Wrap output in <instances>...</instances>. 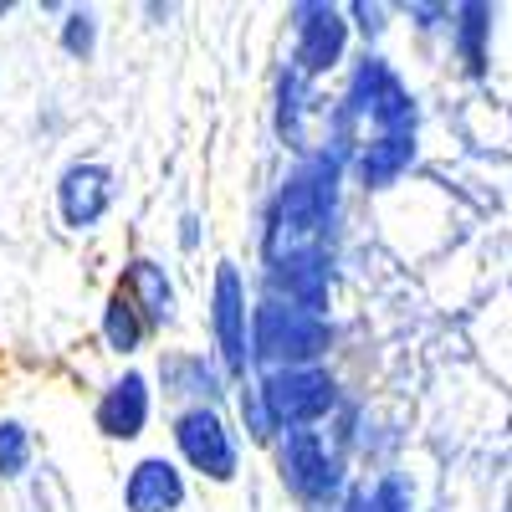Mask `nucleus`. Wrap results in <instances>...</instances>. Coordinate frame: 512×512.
<instances>
[{"mask_svg":"<svg viewBox=\"0 0 512 512\" xmlns=\"http://www.w3.org/2000/svg\"><path fill=\"white\" fill-rule=\"evenodd\" d=\"M118 292L134 303V313L144 318V328H164L169 318H175V282L164 277V267L154 262V256H134Z\"/></svg>","mask_w":512,"mask_h":512,"instance_id":"nucleus-13","label":"nucleus"},{"mask_svg":"<svg viewBox=\"0 0 512 512\" xmlns=\"http://www.w3.org/2000/svg\"><path fill=\"white\" fill-rule=\"evenodd\" d=\"M93 41H98V16L93 11H72L62 21V52L67 57H93Z\"/></svg>","mask_w":512,"mask_h":512,"instance_id":"nucleus-21","label":"nucleus"},{"mask_svg":"<svg viewBox=\"0 0 512 512\" xmlns=\"http://www.w3.org/2000/svg\"><path fill=\"white\" fill-rule=\"evenodd\" d=\"M333 200H338V154L303 159L272 205L267 251L277 256V251H297V246H318V236L333 221Z\"/></svg>","mask_w":512,"mask_h":512,"instance_id":"nucleus-1","label":"nucleus"},{"mask_svg":"<svg viewBox=\"0 0 512 512\" xmlns=\"http://www.w3.org/2000/svg\"><path fill=\"white\" fill-rule=\"evenodd\" d=\"M349 118H369L374 134H415V98L384 57H364L349 82Z\"/></svg>","mask_w":512,"mask_h":512,"instance_id":"nucleus-5","label":"nucleus"},{"mask_svg":"<svg viewBox=\"0 0 512 512\" xmlns=\"http://www.w3.org/2000/svg\"><path fill=\"white\" fill-rule=\"evenodd\" d=\"M246 282L231 262L216 267V292H210V333H216V349H221V364L231 374H246L251 354H246Z\"/></svg>","mask_w":512,"mask_h":512,"instance_id":"nucleus-9","label":"nucleus"},{"mask_svg":"<svg viewBox=\"0 0 512 512\" xmlns=\"http://www.w3.org/2000/svg\"><path fill=\"white\" fill-rule=\"evenodd\" d=\"M292 67L303 77H323L344 62V47H349V21L338 6H323V0H308V6H292Z\"/></svg>","mask_w":512,"mask_h":512,"instance_id":"nucleus-6","label":"nucleus"},{"mask_svg":"<svg viewBox=\"0 0 512 512\" xmlns=\"http://www.w3.org/2000/svg\"><path fill=\"white\" fill-rule=\"evenodd\" d=\"M113 205V175L103 164H67L57 180V210L72 231H93Z\"/></svg>","mask_w":512,"mask_h":512,"instance_id":"nucleus-10","label":"nucleus"},{"mask_svg":"<svg viewBox=\"0 0 512 512\" xmlns=\"http://www.w3.org/2000/svg\"><path fill=\"white\" fill-rule=\"evenodd\" d=\"M415 164V134H374L359 154V180L369 190H390Z\"/></svg>","mask_w":512,"mask_h":512,"instance_id":"nucleus-14","label":"nucleus"},{"mask_svg":"<svg viewBox=\"0 0 512 512\" xmlns=\"http://www.w3.org/2000/svg\"><path fill=\"white\" fill-rule=\"evenodd\" d=\"M303 88H308V77L297 72V67H287L282 82H277V134H282L292 149H303V113H308Z\"/></svg>","mask_w":512,"mask_h":512,"instance_id":"nucleus-17","label":"nucleus"},{"mask_svg":"<svg viewBox=\"0 0 512 512\" xmlns=\"http://www.w3.org/2000/svg\"><path fill=\"white\" fill-rule=\"evenodd\" d=\"M175 446L200 477H210V482L236 477V436L226 431V420L210 405H190L175 415Z\"/></svg>","mask_w":512,"mask_h":512,"instance_id":"nucleus-7","label":"nucleus"},{"mask_svg":"<svg viewBox=\"0 0 512 512\" xmlns=\"http://www.w3.org/2000/svg\"><path fill=\"white\" fill-rule=\"evenodd\" d=\"M31 461V436L21 420H0V477H21Z\"/></svg>","mask_w":512,"mask_h":512,"instance_id":"nucleus-20","label":"nucleus"},{"mask_svg":"<svg viewBox=\"0 0 512 512\" xmlns=\"http://www.w3.org/2000/svg\"><path fill=\"white\" fill-rule=\"evenodd\" d=\"M144 318L134 313V303H128L123 292H113L108 297V308H103V338H108V349L113 354H134L139 344H144Z\"/></svg>","mask_w":512,"mask_h":512,"instance_id":"nucleus-18","label":"nucleus"},{"mask_svg":"<svg viewBox=\"0 0 512 512\" xmlns=\"http://www.w3.org/2000/svg\"><path fill=\"white\" fill-rule=\"evenodd\" d=\"M349 16H359L364 36H379V31H384V11H379V6H354Z\"/></svg>","mask_w":512,"mask_h":512,"instance_id":"nucleus-22","label":"nucleus"},{"mask_svg":"<svg viewBox=\"0 0 512 512\" xmlns=\"http://www.w3.org/2000/svg\"><path fill=\"white\" fill-rule=\"evenodd\" d=\"M487 36H492V6H456L451 11V41L461 67L482 77L487 72Z\"/></svg>","mask_w":512,"mask_h":512,"instance_id":"nucleus-15","label":"nucleus"},{"mask_svg":"<svg viewBox=\"0 0 512 512\" xmlns=\"http://www.w3.org/2000/svg\"><path fill=\"white\" fill-rule=\"evenodd\" d=\"M159 379H164L169 395H200V400H216V395H221V374L210 369L200 354H175V359H164Z\"/></svg>","mask_w":512,"mask_h":512,"instance_id":"nucleus-16","label":"nucleus"},{"mask_svg":"<svg viewBox=\"0 0 512 512\" xmlns=\"http://www.w3.org/2000/svg\"><path fill=\"white\" fill-rule=\"evenodd\" d=\"M282 482L308 512H333L344 502V461L328 451L318 431H287L282 436Z\"/></svg>","mask_w":512,"mask_h":512,"instance_id":"nucleus-4","label":"nucleus"},{"mask_svg":"<svg viewBox=\"0 0 512 512\" xmlns=\"http://www.w3.org/2000/svg\"><path fill=\"white\" fill-rule=\"evenodd\" d=\"M344 512H410V487L400 477H379L374 487L349 492Z\"/></svg>","mask_w":512,"mask_h":512,"instance_id":"nucleus-19","label":"nucleus"},{"mask_svg":"<svg viewBox=\"0 0 512 512\" xmlns=\"http://www.w3.org/2000/svg\"><path fill=\"white\" fill-rule=\"evenodd\" d=\"M267 287H272L277 303H292V308H303V313H323L328 308V287H333L328 251L323 246L277 251L272 256V272H267Z\"/></svg>","mask_w":512,"mask_h":512,"instance_id":"nucleus-8","label":"nucleus"},{"mask_svg":"<svg viewBox=\"0 0 512 512\" xmlns=\"http://www.w3.org/2000/svg\"><path fill=\"white\" fill-rule=\"evenodd\" d=\"M256 405H262L267 431H308V425L328 420L338 405V384L328 369L308 364V369H267L256 384Z\"/></svg>","mask_w":512,"mask_h":512,"instance_id":"nucleus-3","label":"nucleus"},{"mask_svg":"<svg viewBox=\"0 0 512 512\" xmlns=\"http://www.w3.org/2000/svg\"><path fill=\"white\" fill-rule=\"evenodd\" d=\"M123 507L128 512H180L185 507V477L175 461L144 456L123 482Z\"/></svg>","mask_w":512,"mask_h":512,"instance_id":"nucleus-12","label":"nucleus"},{"mask_svg":"<svg viewBox=\"0 0 512 512\" xmlns=\"http://www.w3.org/2000/svg\"><path fill=\"white\" fill-rule=\"evenodd\" d=\"M180 226H185V231H180V241H185V246H195V236H200V231H195V226H200V221H195V216H185V221H180Z\"/></svg>","mask_w":512,"mask_h":512,"instance_id":"nucleus-23","label":"nucleus"},{"mask_svg":"<svg viewBox=\"0 0 512 512\" xmlns=\"http://www.w3.org/2000/svg\"><path fill=\"white\" fill-rule=\"evenodd\" d=\"M144 425H149V379L139 369H128L98 400V431L108 441H134L144 436Z\"/></svg>","mask_w":512,"mask_h":512,"instance_id":"nucleus-11","label":"nucleus"},{"mask_svg":"<svg viewBox=\"0 0 512 512\" xmlns=\"http://www.w3.org/2000/svg\"><path fill=\"white\" fill-rule=\"evenodd\" d=\"M333 328L323 313H303L277 297H262L246 318V354L267 369H308L328 354Z\"/></svg>","mask_w":512,"mask_h":512,"instance_id":"nucleus-2","label":"nucleus"}]
</instances>
